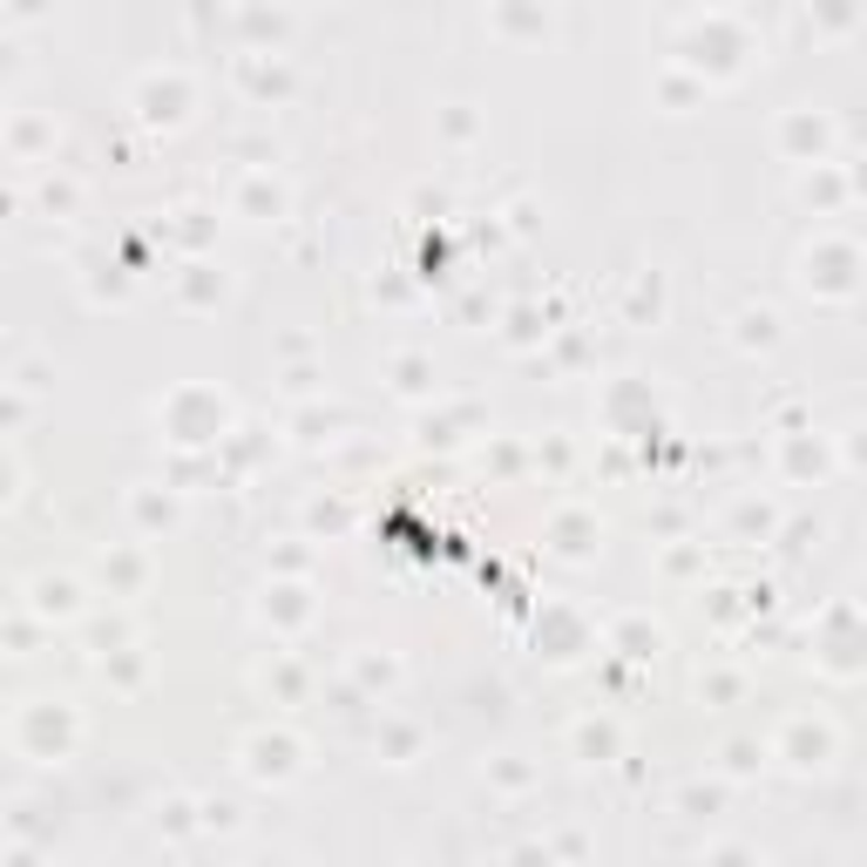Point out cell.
<instances>
[{
    "instance_id": "6da1fadb",
    "label": "cell",
    "mask_w": 867,
    "mask_h": 867,
    "mask_svg": "<svg viewBox=\"0 0 867 867\" xmlns=\"http://www.w3.org/2000/svg\"><path fill=\"white\" fill-rule=\"evenodd\" d=\"M75 739H82V719H75V705L61 698H34L14 712V753L34 759V766H61L75 753Z\"/></svg>"
},
{
    "instance_id": "7a4b0ae2",
    "label": "cell",
    "mask_w": 867,
    "mask_h": 867,
    "mask_svg": "<svg viewBox=\"0 0 867 867\" xmlns=\"http://www.w3.org/2000/svg\"><path fill=\"white\" fill-rule=\"evenodd\" d=\"M190 109V75L183 68H143L136 75V115L143 123H183Z\"/></svg>"
},
{
    "instance_id": "3957f363",
    "label": "cell",
    "mask_w": 867,
    "mask_h": 867,
    "mask_svg": "<svg viewBox=\"0 0 867 867\" xmlns=\"http://www.w3.org/2000/svg\"><path fill=\"white\" fill-rule=\"evenodd\" d=\"M773 753L793 766V773H820V766H834V725H826V719H793V725L779 732Z\"/></svg>"
},
{
    "instance_id": "277c9868",
    "label": "cell",
    "mask_w": 867,
    "mask_h": 867,
    "mask_svg": "<svg viewBox=\"0 0 867 867\" xmlns=\"http://www.w3.org/2000/svg\"><path fill=\"white\" fill-rule=\"evenodd\" d=\"M299 753H305V745L292 732H258V739H245V773L264 779V786H285L299 773Z\"/></svg>"
},
{
    "instance_id": "5b68a950",
    "label": "cell",
    "mask_w": 867,
    "mask_h": 867,
    "mask_svg": "<svg viewBox=\"0 0 867 867\" xmlns=\"http://www.w3.org/2000/svg\"><path fill=\"white\" fill-rule=\"evenodd\" d=\"M21 610H34L42 623H75V617H82V583H75V576H55V570H42V576L27 583Z\"/></svg>"
},
{
    "instance_id": "8992f818",
    "label": "cell",
    "mask_w": 867,
    "mask_h": 867,
    "mask_svg": "<svg viewBox=\"0 0 867 867\" xmlns=\"http://www.w3.org/2000/svg\"><path fill=\"white\" fill-rule=\"evenodd\" d=\"M95 583L109 589V597H143L149 556H143V549H102V556H95Z\"/></svg>"
},
{
    "instance_id": "52a82bcc",
    "label": "cell",
    "mask_w": 867,
    "mask_h": 867,
    "mask_svg": "<svg viewBox=\"0 0 867 867\" xmlns=\"http://www.w3.org/2000/svg\"><path fill=\"white\" fill-rule=\"evenodd\" d=\"M42 149H55V123H48V115L14 109L8 115V156H14V164H42Z\"/></svg>"
},
{
    "instance_id": "ba28073f",
    "label": "cell",
    "mask_w": 867,
    "mask_h": 867,
    "mask_svg": "<svg viewBox=\"0 0 867 867\" xmlns=\"http://www.w3.org/2000/svg\"><path fill=\"white\" fill-rule=\"evenodd\" d=\"M610 644H617L623 657H657V644H664V638H657V623H644V617H623V623L610 630Z\"/></svg>"
},
{
    "instance_id": "9c48e42d",
    "label": "cell",
    "mask_w": 867,
    "mask_h": 867,
    "mask_svg": "<svg viewBox=\"0 0 867 867\" xmlns=\"http://www.w3.org/2000/svg\"><path fill=\"white\" fill-rule=\"evenodd\" d=\"M238 211H251V217H279V211H285V190L271 183V177H245V190H238Z\"/></svg>"
},
{
    "instance_id": "30bf717a",
    "label": "cell",
    "mask_w": 867,
    "mask_h": 867,
    "mask_svg": "<svg viewBox=\"0 0 867 867\" xmlns=\"http://www.w3.org/2000/svg\"><path fill=\"white\" fill-rule=\"evenodd\" d=\"M739 346H779V312L773 305L739 312Z\"/></svg>"
},
{
    "instance_id": "8fae6325",
    "label": "cell",
    "mask_w": 867,
    "mask_h": 867,
    "mask_svg": "<svg viewBox=\"0 0 867 867\" xmlns=\"http://www.w3.org/2000/svg\"><path fill=\"white\" fill-rule=\"evenodd\" d=\"M130 516H136L143 529H156V522H164V529H170V522H177V495H170V488H164V495H149V488H136V495H130Z\"/></svg>"
},
{
    "instance_id": "7c38bea8",
    "label": "cell",
    "mask_w": 867,
    "mask_h": 867,
    "mask_svg": "<svg viewBox=\"0 0 867 867\" xmlns=\"http://www.w3.org/2000/svg\"><path fill=\"white\" fill-rule=\"evenodd\" d=\"M102 678H109V685H123V691H136V685H143V644L102 657Z\"/></svg>"
},
{
    "instance_id": "4fadbf2b",
    "label": "cell",
    "mask_w": 867,
    "mask_h": 867,
    "mask_svg": "<svg viewBox=\"0 0 867 867\" xmlns=\"http://www.w3.org/2000/svg\"><path fill=\"white\" fill-rule=\"evenodd\" d=\"M427 360H420V352H401V360H393V393H407V401H414V393H427Z\"/></svg>"
},
{
    "instance_id": "5bb4252c",
    "label": "cell",
    "mask_w": 867,
    "mask_h": 867,
    "mask_svg": "<svg viewBox=\"0 0 867 867\" xmlns=\"http://www.w3.org/2000/svg\"><path fill=\"white\" fill-rule=\"evenodd\" d=\"M48 373H55V360H42V352H34V360H21V367L8 373V393H42Z\"/></svg>"
},
{
    "instance_id": "9a60e30c",
    "label": "cell",
    "mask_w": 867,
    "mask_h": 867,
    "mask_svg": "<svg viewBox=\"0 0 867 867\" xmlns=\"http://www.w3.org/2000/svg\"><path fill=\"white\" fill-rule=\"evenodd\" d=\"M34 630H42V617H34V610H14V617H8V644H14V657L34 651Z\"/></svg>"
},
{
    "instance_id": "2e32d148",
    "label": "cell",
    "mask_w": 867,
    "mask_h": 867,
    "mask_svg": "<svg viewBox=\"0 0 867 867\" xmlns=\"http://www.w3.org/2000/svg\"><path fill=\"white\" fill-rule=\"evenodd\" d=\"M190 279H183V292L190 299H224V279H211V264H183Z\"/></svg>"
},
{
    "instance_id": "e0dca14e",
    "label": "cell",
    "mask_w": 867,
    "mask_h": 867,
    "mask_svg": "<svg viewBox=\"0 0 867 867\" xmlns=\"http://www.w3.org/2000/svg\"><path fill=\"white\" fill-rule=\"evenodd\" d=\"M576 745L583 753H617V725H576Z\"/></svg>"
},
{
    "instance_id": "ac0fdd59",
    "label": "cell",
    "mask_w": 867,
    "mask_h": 867,
    "mask_svg": "<svg viewBox=\"0 0 867 867\" xmlns=\"http://www.w3.org/2000/svg\"><path fill=\"white\" fill-rule=\"evenodd\" d=\"M725 773H732V779L759 773V745H745V739H739V745H725Z\"/></svg>"
},
{
    "instance_id": "d6986e66",
    "label": "cell",
    "mask_w": 867,
    "mask_h": 867,
    "mask_svg": "<svg viewBox=\"0 0 867 867\" xmlns=\"http://www.w3.org/2000/svg\"><path fill=\"white\" fill-rule=\"evenodd\" d=\"M196 813H204V826H217V834H230V826H238V807H230V800H204Z\"/></svg>"
},
{
    "instance_id": "ffe728a7",
    "label": "cell",
    "mask_w": 867,
    "mask_h": 867,
    "mask_svg": "<svg viewBox=\"0 0 867 867\" xmlns=\"http://www.w3.org/2000/svg\"><path fill=\"white\" fill-rule=\"evenodd\" d=\"M75 204V183H55V177H42V211L55 217V211H68Z\"/></svg>"
},
{
    "instance_id": "44dd1931",
    "label": "cell",
    "mask_w": 867,
    "mask_h": 867,
    "mask_svg": "<svg viewBox=\"0 0 867 867\" xmlns=\"http://www.w3.org/2000/svg\"><path fill=\"white\" fill-rule=\"evenodd\" d=\"M183 813H190V800H170V807H156V826H170V834H183V826H190Z\"/></svg>"
},
{
    "instance_id": "7402d4cb",
    "label": "cell",
    "mask_w": 867,
    "mask_h": 867,
    "mask_svg": "<svg viewBox=\"0 0 867 867\" xmlns=\"http://www.w3.org/2000/svg\"><path fill=\"white\" fill-rule=\"evenodd\" d=\"M508 867H556V854H549V847H516Z\"/></svg>"
},
{
    "instance_id": "603a6c76",
    "label": "cell",
    "mask_w": 867,
    "mask_h": 867,
    "mask_svg": "<svg viewBox=\"0 0 867 867\" xmlns=\"http://www.w3.org/2000/svg\"><path fill=\"white\" fill-rule=\"evenodd\" d=\"M8 867H42V854H34V847H14V854H8Z\"/></svg>"
},
{
    "instance_id": "cb8c5ba5",
    "label": "cell",
    "mask_w": 867,
    "mask_h": 867,
    "mask_svg": "<svg viewBox=\"0 0 867 867\" xmlns=\"http://www.w3.org/2000/svg\"><path fill=\"white\" fill-rule=\"evenodd\" d=\"M712 867H745V847H725V854H719Z\"/></svg>"
},
{
    "instance_id": "d4e9b609",
    "label": "cell",
    "mask_w": 867,
    "mask_h": 867,
    "mask_svg": "<svg viewBox=\"0 0 867 867\" xmlns=\"http://www.w3.org/2000/svg\"><path fill=\"white\" fill-rule=\"evenodd\" d=\"M258 867H285V860H258Z\"/></svg>"
}]
</instances>
